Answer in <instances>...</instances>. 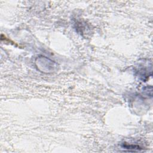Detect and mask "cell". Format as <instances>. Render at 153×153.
Masks as SVG:
<instances>
[{"label": "cell", "mask_w": 153, "mask_h": 153, "mask_svg": "<svg viewBox=\"0 0 153 153\" xmlns=\"http://www.w3.org/2000/svg\"><path fill=\"white\" fill-rule=\"evenodd\" d=\"M123 148L124 149H126L129 151H141L142 150L143 148L140 147L138 145H129L126 143L123 144V145L122 146Z\"/></svg>", "instance_id": "cell-1"}]
</instances>
